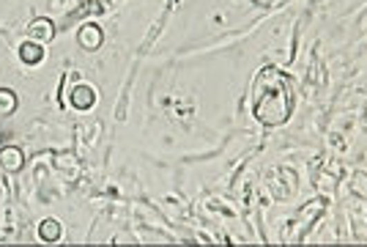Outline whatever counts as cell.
I'll return each mask as SVG.
<instances>
[{
	"mask_svg": "<svg viewBox=\"0 0 367 247\" xmlns=\"http://www.w3.org/2000/svg\"><path fill=\"white\" fill-rule=\"evenodd\" d=\"M252 113L266 127H280L294 113V91L283 72L266 66L252 88Z\"/></svg>",
	"mask_w": 367,
	"mask_h": 247,
	"instance_id": "6da1fadb",
	"label": "cell"
},
{
	"mask_svg": "<svg viewBox=\"0 0 367 247\" xmlns=\"http://www.w3.org/2000/svg\"><path fill=\"white\" fill-rule=\"evenodd\" d=\"M77 44L85 50V53H96L102 44H104V33L96 22H85L79 30H77Z\"/></svg>",
	"mask_w": 367,
	"mask_h": 247,
	"instance_id": "7a4b0ae2",
	"label": "cell"
},
{
	"mask_svg": "<svg viewBox=\"0 0 367 247\" xmlns=\"http://www.w3.org/2000/svg\"><path fill=\"white\" fill-rule=\"evenodd\" d=\"M69 104H72L74 110H91V107L96 104V91H93V85H88V82L74 85L72 93H69Z\"/></svg>",
	"mask_w": 367,
	"mask_h": 247,
	"instance_id": "3957f363",
	"label": "cell"
},
{
	"mask_svg": "<svg viewBox=\"0 0 367 247\" xmlns=\"http://www.w3.org/2000/svg\"><path fill=\"white\" fill-rule=\"evenodd\" d=\"M0 167L6 173H19L25 167V152L17 149V146H6L0 149Z\"/></svg>",
	"mask_w": 367,
	"mask_h": 247,
	"instance_id": "277c9868",
	"label": "cell"
},
{
	"mask_svg": "<svg viewBox=\"0 0 367 247\" xmlns=\"http://www.w3.org/2000/svg\"><path fill=\"white\" fill-rule=\"evenodd\" d=\"M28 36L33 39V42H53L55 39V25H53V19H47V17H39V19H33L30 25H28Z\"/></svg>",
	"mask_w": 367,
	"mask_h": 247,
	"instance_id": "5b68a950",
	"label": "cell"
},
{
	"mask_svg": "<svg viewBox=\"0 0 367 247\" xmlns=\"http://www.w3.org/2000/svg\"><path fill=\"white\" fill-rule=\"evenodd\" d=\"M19 61H22L25 66H36V64H41V61H44V47H41V42L28 39L25 44H19Z\"/></svg>",
	"mask_w": 367,
	"mask_h": 247,
	"instance_id": "8992f818",
	"label": "cell"
},
{
	"mask_svg": "<svg viewBox=\"0 0 367 247\" xmlns=\"http://www.w3.org/2000/svg\"><path fill=\"white\" fill-rule=\"evenodd\" d=\"M61 234H64V228H61V223L55 220V217H47V220H41L39 223V239L41 242H58L61 239Z\"/></svg>",
	"mask_w": 367,
	"mask_h": 247,
	"instance_id": "52a82bcc",
	"label": "cell"
},
{
	"mask_svg": "<svg viewBox=\"0 0 367 247\" xmlns=\"http://www.w3.org/2000/svg\"><path fill=\"white\" fill-rule=\"evenodd\" d=\"M17 107H19L17 93L11 88H0V116H11L17 113Z\"/></svg>",
	"mask_w": 367,
	"mask_h": 247,
	"instance_id": "ba28073f",
	"label": "cell"
}]
</instances>
